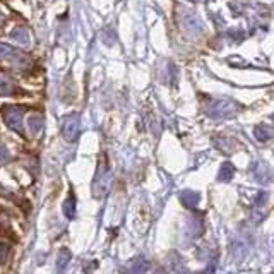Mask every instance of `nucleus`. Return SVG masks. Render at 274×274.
I'll return each mask as SVG.
<instances>
[{
  "mask_svg": "<svg viewBox=\"0 0 274 274\" xmlns=\"http://www.w3.org/2000/svg\"><path fill=\"white\" fill-rule=\"evenodd\" d=\"M178 199H180V202L187 207V209H196L197 204H199V201H201V196H199V192L183 190V192H180Z\"/></svg>",
  "mask_w": 274,
  "mask_h": 274,
  "instance_id": "4",
  "label": "nucleus"
},
{
  "mask_svg": "<svg viewBox=\"0 0 274 274\" xmlns=\"http://www.w3.org/2000/svg\"><path fill=\"white\" fill-rule=\"evenodd\" d=\"M70 259H72V252H70L69 249H65V247H64V249H60L59 256H57V264H55L57 272H59V274H64V272H65V269L69 267Z\"/></svg>",
  "mask_w": 274,
  "mask_h": 274,
  "instance_id": "5",
  "label": "nucleus"
},
{
  "mask_svg": "<svg viewBox=\"0 0 274 274\" xmlns=\"http://www.w3.org/2000/svg\"><path fill=\"white\" fill-rule=\"evenodd\" d=\"M4 161H6V154H4V151L0 149V165H2Z\"/></svg>",
  "mask_w": 274,
  "mask_h": 274,
  "instance_id": "11",
  "label": "nucleus"
},
{
  "mask_svg": "<svg viewBox=\"0 0 274 274\" xmlns=\"http://www.w3.org/2000/svg\"><path fill=\"white\" fill-rule=\"evenodd\" d=\"M64 214L67 220L75 218V196L72 192H69L67 199H65V202H64Z\"/></svg>",
  "mask_w": 274,
  "mask_h": 274,
  "instance_id": "7",
  "label": "nucleus"
},
{
  "mask_svg": "<svg viewBox=\"0 0 274 274\" xmlns=\"http://www.w3.org/2000/svg\"><path fill=\"white\" fill-rule=\"evenodd\" d=\"M30 127H31L33 134H38V130H40V127H41V120L38 119V117H33V119L30 120Z\"/></svg>",
  "mask_w": 274,
  "mask_h": 274,
  "instance_id": "10",
  "label": "nucleus"
},
{
  "mask_svg": "<svg viewBox=\"0 0 274 274\" xmlns=\"http://www.w3.org/2000/svg\"><path fill=\"white\" fill-rule=\"evenodd\" d=\"M168 271L170 274H187L185 266L180 261V257H177V254H172L168 259Z\"/></svg>",
  "mask_w": 274,
  "mask_h": 274,
  "instance_id": "6",
  "label": "nucleus"
},
{
  "mask_svg": "<svg viewBox=\"0 0 274 274\" xmlns=\"http://www.w3.org/2000/svg\"><path fill=\"white\" fill-rule=\"evenodd\" d=\"M149 269V262L144 256H135L122 266V274H146Z\"/></svg>",
  "mask_w": 274,
  "mask_h": 274,
  "instance_id": "2",
  "label": "nucleus"
},
{
  "mask_svg": "<svg viewBox=\"0 0 274 274\" xmlns=\"http://www.w3.org/2000/svg\"><path fill=\"white\" fill-rule=\"evenodd\" d=\"M62 132H64V137L67 141H74L75 137H77V134H79V119H77V115L67 117V119L64 120Z\"/></svg>",
  "mask_w": 274,
  "mask_h": 274,
  "instance_id": "3",
  "label": "nucleus"
},
{
  "mask_svg": "<svg viewBox=\"0 0 274 274\" xmlns=\"http://www.w3.org/2000/svg\"><path fill=\"white\" fill-rule=\"evenodd\" d=\"M112 188V172L110 167H108L106 161H101L98 165L96 175H94V182H93V196L96 199H103V197L108 196Z\"/></svg>",
  "mask_w": 274,
  "mask_h": 274,
  "instance_id": "1",
  "label": "nucleus"
},
{
  "mask_svg": "<svg viewBox=\"0 0 274 274\" xmlns=\"http://www.w3.org/2000/svg\"><path fill=\"white\" fill-rule=\"evenodd\" d=\"M235 173V167L231 163H225L223 167L220 168V175H218V180L220 182H230L231 177Z\"/></svg>",
  "mask_w": 274,
  "mask_h": 274,
  "instance_id": "8",
  "label": "nucleus"
},
{
  "mask_svg": "<svg viewBox=\"0 0 274 274\" xmlns=\"http://www.w3.org/2000/svg\"><path fill=\"white\" fill-rule=\"evenodd\" d=\"M256 135L259 141H267L271 137V129H264V127H257L256 129Z\"/></svg>",
  "mask_w": 274,
  "mask_h": 274,
  "instance_id": "9",
  "label": "nucleus"
}]
</instances>
